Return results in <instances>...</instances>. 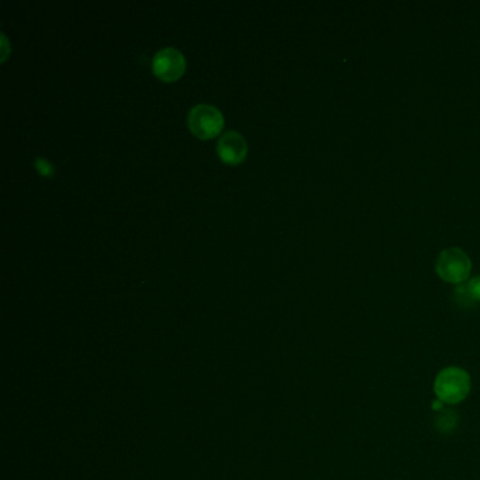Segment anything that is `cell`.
Here are the masks:
<instances>
[{"instance_id": "cell-2", "label": "cell", "mask_w": 480, "mask_h": 480, "mask_svg": "<svg viewBox=\"0 0 480 480\" xmlns=\"http://www.w3.org/2000/svg\"><path fill=\"white\" fill-rule=\"evenodd\" d=\"M472 269L471 258L461 248H449L440 253L435 265L438 276L454 285L465 283Z\"/></svg>"}, {"instance_id": "cell-8", "label": "cell", "mask_w": 480, "mask_h": 480, "mask_svg": "<svg viewBox=\"0 0 480 480\" xmlns=\"http://www.w3.org/2000/svg\"><path fill=\"white\" fill-rule=\"evenodd\" d=\"M36 168L38 169V172H40L43 176L50 178V176L54 175V168H53V165H51L48 160H44V158H37V160H36Z\"/></svg>"}, {"instance_id": "cell-7", "label": "cell", "mask_w": 480, "mask_h": 480, "mask_svg": "<svg viewBox=\"0 0 480 480\" xmlns=\"http://www.w3.org/2000/svg\"><path fill=\"white\" fill-rule=\"evenodd\" d=\"M452 424H458V415H455L452 413V410H442V414L441 417L438 418V427L441 431H451L454 430L455 427Z\"/></svg>"}, {"instance_id": "cell-6", "label": "cell", "mask_w": 480, "mask_h": 480, "mask_svg": "<svg viewBox=\"0 0 480 480\" xmlns=\"http://www.w3.org/2000/svg\"><path fill=\"white\" fill-rule=\"evenodd\" d=\"M454 299L457 305L465 310L480 305V276H475L467 283L458 285L454 290Z\"/></svg>"}, {"instance_id": "cell-4", "label": "cell", "mask_w": 480, "mask_h": 480, "mask_svg": "<svg viewBox=\"0 0 480 480\" xmlns=\"http://www.w3.org/2000/svg\"><path fill=\"white\" fill-rule=\"evenodd\" d=\"M186 70V61L176 48H163L156 54L153 60V71L158 80L175 82L179 80Z\"/></svg>"}, {"instance_id": "cell-5", "label": "cell", "mask_w": 480, "mask_h": 480, "mask_svg": "<svg viewBox=\"0 0 480 480\" xmlns=\"http://www.w3.org/2000/svg\"><path fill=\"white\" fill-rule=\"evenodd\" d=\"M217 154L229 165H239L248 154L245 138L237 131H227L217 143Z\"/></svg>"}, {"instance_id": "cell-3", "label": "cell", "mask_w": 480, "mask_h": 480, "mask_svg": "<svg viewBox=\"0 0 480 480\" xmlns=\"http://www.w3.org/2000/svg\"><path fill=\"white\" fill-rule=\"evenodd\" d=\"M187 124L197 138L210 140L222 133L224 127V117L214 106L197 104L190 110Z\"/></svg>"}, {"instance_id": "cell-1", "label": "cell", "mask_w": 480, "mask_h": 480, "mask_svg": "<svg viewBox=\"0 0 480 480\" xmlns=\"http://www.w3.org/2000/svg\"><path fill=\"white\" fill-rule=\"evenodd\" d=\"M471 375L459 366L442 369L434 381V393L444 404H459L471 393Z\"/></svg>"}, {"instance_id": "cell-9", "label": "cell", "mask_w": 480, "mask_h": 480, "mask_svg": "<svg viewBox=\"0 0 480 480\" xmlns=\"http://www.w3.org/2000/svg\"><path fill=\"white\" fill-rule=\"evenodd\" d=\"M431 407H432V410L434 411H442V407H444V403L441 400H434L432 401V404H431Z\"/></svg>"}]
</instances>
